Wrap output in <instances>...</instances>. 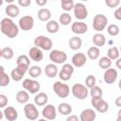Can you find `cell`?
Segmentation results:
<instances>
[{
	"label": "cell",
	"mask_w": 121,
	"mask_h": 121,
	"mask_svg": "<svg viewBox=\"0 0 121 121\" xmlns=\"http://www.w3.org/2000/svg\"><path fill=\"white\" fill-rule=\"evenodd\" d=\"M0 29L1 32L6 35L8 38L13 39L18 36L19 34V26H17L10 18L6 17L1 20L0 23Z\"/></svg>",
	"instance_id": "6da1fadb"
},
{
	"label": "cell",
	"mask_w": 121,
	"mask_h": 121,
	"mask_svg": "<svg viewBox=\"0 0 121 121\" xmlns=\"http://www.w3.org/2000/svg\"><path fill=\"white\" fill-rule=\"evenodd\" d=\"M34 45L42 50H45V51H50L53 47V42L50 38L43 36V35H40L37 36L34 40Z\"/></svg>",
	"instance_id": "7a4b0ae2"
},
{
	"label": "cell",
	"mask_w": 121,
	"mask_h": 121,
	"mask_svg": "<svg viewBox=\"0 0 121 121\" xmlns=\"http://www.w3.org/2000/svg\"><path fill=\"white\" fill-rule=\"evenodd\" d=\"M71 92H72L73 95L76 98L80 99V100H83V99L87 98V96L89 95V90H88V88L85 85L81 84V83H75L72 86Z\"/></svg>",
	"instance_id": "3957f363"
},
{
	"label": "cell",
	"mask_w": 121,
	"mask_h": 121,
	"mask_svg": "<svg viewBox=\"0 0 121 121\" xmlns=\"http://www.w3.org/2000/svg\"><path fill=\"white\" fill-rule=\"evenodd\" d=\"M107 25H108V18L106 17V15L101 14V13L95 15L93 19V28L95 31H97V33L104 30Z\"/></svg>",
	"instance_id": "277c9868"
},
{
	"label": "cell",
	"mask_w": 121,
	"mask_h": 121,
	"mask_svg": "<svg viewBox=\"0 0 121 121\" xmlns=\"http://www.w3.org/2000/svg\"><path fill=\"white\" fill-rule=\"evenodd\" d=\"M53 91L54 93L60 98H65L69 95L71 90H70V87L61 82V81H56L54 84H53Z\"/></svg>",
	"instance_id": "5b68a950"
},
{
	"label": "cell",
	"mask_w": 121,
	"mask_h": 121,
	"mask_svg": "<svg viewBox=\"0 0 121 121\" xmlns=\"http://www.w3.org/2000/svg\"><path fill=\"white\" fill-rule=\"evenodd\" d=\"M49 59L55 64H61L66 61L67 55L64 51L54 49V50H51V52L49 53Z\"/></svg>",
	"instance_id": "8992f818"
},
{
	"label": "cell",
	"mask_w": 121,
	"mask_h": 121,
	"mask_svg": "<svg viewBox=\"0 0 121 121\" xmlns=\"http://www.w3.org/2000/svg\"><path fill=\"white\" fill-rule=\"evenodd\" d=\"M22 85H23V88L28 91V93L30 94H37L41 89V84L37 80L31 79V78L24 79Z\"/></svg>",
	"instance_id": "52a82bcc"
},
{
	"label": "cell",
	"mask_w": 121,
	"mask_h": 121,
	"mask_svg": "<svg viewBox=\"0 0 121 121\" xmlns=\"http://www.w3.org/2000/svg\"><path fill=\"white\" fill-rule=\"evenodd\" d=\"M24 112H25V116L26 117V119H28L30 121L37 120L38 117H39V114H40L39 112H38V109L32 103H27V104L25 105Z\"/></svg>",
	"instance_id": "ba28073f"
},
{
	"label": "cell",
	"mask_w": 121,
	"mask_h": 121,
	"mask_svg": "<svg viewBox=\"0 0 121 121\" xmlns=\"http://www.w3.org/2000/svg\"><path fill=\"white\" fill-rule=\"evenodd\" d=\"M18 26L19 28H21L24 31L31 30L34 26V18L30 15H25L19 19Z\"/></svg>",
	"instance_id": "9c48e42d"
},
{
	"label": "cell",
	"mask_w": 121,
	"mask_h": 121,
	"mask_svg": "<svg viewBox=\"0 0 121 121\" xmlns=\"http://www.w3.org/2000/svg\"><path fill=\"white\" fill-rule=\"evenodd\" d=\"M91 103L93 105V107L101 113H104L106 112H108L109 110V103L107 101H105L102 97H94L91 100Z\"/></svg>",
	"instance_id": "30bf717a"
},
{
	"label": "cell",
	"mask_w": 121,
	"mask_h": 121,
	"mask_svg": "<svg viewBox=\"0 0 121 121\" xmlns=\"http://www.w3.org/2000/svg\"><path fill=\"white\" fill-rule=\"evenodd\" d=\"M16 67L18 69H20L22 72H24L25 74L26 72H28L29 70V65H30V59L28 56L26 55H20L17 59H16Z\"/></svg>",
	"instance_id": "8fae6325"
},
{
	"label": "cell",
	"mask_w": 121,
	"mask_h": 121,
	"mask_svg": "<svg viewBox=\"0 0 121 121\" xmlns=\"http://www.w3.org/2000/svg\"><path fill=\"white\" fill-rule=\"evenodd\" d=\"M74 15L78 20H85L88 16L86 6L82 3H76L74 7Z\"/></svg>",
	"instance_id": "7c38bea8"
},
{
	"label": "cell",
	"mask_w": 121,
	"mask_h": 121,
	"mask_svg": "<svg viewBox=\"0 0 121 121\" xmlns=\"http://www.w3.org/2000/svg\"><path fill=\"white\" fill-rule=\"evenodd\" d=\"M42 114H43V118H45L47 120H54L57 117V110L53 105L47 104L43 107V109L42 111Z\"/></svg>",
	"instance_id": "4fadbf2b"
},
{
	"label": "cell",
	"mask_w": 121,
	"mask_h": 121,
	"mask_svg": "<svg viewBox=\"0 0 121 121\" xmlns=\"http://www.w3.org/2000/svg\"><path fill=\"white\" fill-rule=\"evenodd\" d=\"M117 71L114 68H109L107 70H105L104 74H103V79L107 84H112L115 82V80L117 79Z\"/></svg>",
	"instance_id": "5bb4252c"
},
{
	"label": "cell",
	"mask_w": 121,
	"mask_h": 121,
	"mask_svg": "<svg viewBox=\"0 0 121 121\" xmlns=\"http://www.w3.org/2000/svg\"><path fill=\"white\" fill-rule=\"evenodd\" d=\"M71 30H72L73 33L78 34V35L84 34L88 30V26H87L86 23H83L82 21H77V22L72 24Z\"/></svg>",
	"instance_id": "9a60e30c"
},
{
	"label": "cell",
	"mask_w": 121,
	"mask_h": 121,
	"mask_svg": "<svg viewBox=\"0 0 121 121\" xmlns=\"http://www.w3.org/2000/svg\"><path fill=\"white\" fill-rule=\"evenodd\" d=\"M71 61H72V65H73L74 67L79 68V67H82V66L86 63V61H87V57H86V55L83 54V53H76L75 55H73Z\"/></svg>",
	"instance_id": "2e32d148"
},
{
	"label": "cell",
	"mask_w": 121,
	"mask_h": 121,
	"mask_svg": "<svg viewBox=\"0 0 121 121\" xmlns=\"http://www.w3.org/2000/svg\"><path fill=\"white\" fill-rule=\"evenodd\" d=\"M3 114H4L5 118L8 121H15L18 118V112H17V110L14 107H11V106H8V107L4 108Z\"/></svg>",
	"instance_id": "e0dca14e"
},
{
	"label": "cell",
	"mask_w": 121,
	"mask_h": 121,
	"mask_svg": "<svg viewBox=\"0 0 121 121\" xmlns=\"http://www.w3.org/2000/svg\"><path fill=\"white\" fill-rule=\"evenodd\" d=\"M28 57L29 59H31L32 60L36 61V62H39L41 60H43V51L42 49L36 47V46H33L31 47L29 50H28Z\"/></svg>",
	"instance_id": "ac0fdd59"
},
{
	"label": "cell",
	"mask_w": 121,
	"mask_h": 121,
	"mask_svg": "<svg viewBox=\"0 0 121 121\" xmlns=\"http://www.w3.org/2000/svg\"><path fill=\"white\" fill-rule=\"evenodd\" d=\"M96 113L92 109H85L80 112L79 120L80 121H95Z\"/></svg>",
	"instance_id": "d6986e66"
},
{
	"label": "cell",
	"mask_w": 121,
	"mask_h": 121,
	"mask_svg": "<svg viewBox=\"0 0 121 121\" xmlns=\"http://www.w3.org/2000/svg\"><path fill=\"white\" fill-rule=\"evenodd\" d=\"M5 11H6V14L8 15V17L11 19V18H15V17H17L19 15L20 9L15 4H9V5H8L6 7Z\"/></svg>",
	"instance_id": "ffe728a7"
},
{
	"label": "cell",
	"mask_w": 121,
	"mask_h": 121,
	"mask_svg": "<svg viewBox=\"0 0 121 121\" xmlns=\"http://www.w3.org/2000/svg\"><path fill=\"white\" fill-rule=\"evenodd\" d=\"M47 102H48V95L43 92H40L34 96V103L37 106H45L47 105Z\"/></svg>",
	"instance_id": "44dd1931"
},
{
	"label": "cell",
	"mask_w": 121,
	"mask_h": 121,
	"mask_svg": "<svg viewBox=\"0 0 121 121\" xmlns=\"http://www.w3.org/2000/svg\"><path fill=\"white\" fill-rule=\"evenodd\" d=\"M44 74H45L46 77H48V78H55V77L59 74L57 65H56L55 63L46 64V65H45V68H44Z\"/></svg>",
	"instance_id": "7402d4cb"
},
{
	"label": "cell",
	"mask_w": 121,
	"mask_h": 121,
	"mask_svg": "<svg viewBox=\"0 0 121 121\" xmlns=\"http://www.w3.org/2000/svg\"><path fill=\"white\" fill-rule=\"evenodd\" d=\"M69 47L72 49V50H78L81 48V45H82V40L78 37V36H74V37H71L69 39Z\"/></svg>",
	"instance_id": "603a6c76"
},
{
	"label": "cell",
	"mask_w": 121,
	"mask_h": 121,
	"mask_svg": "<svg viewBox=\"0 0 121 121\" xmlns=\"http://www.w3.org/2000/svg\"><path fill=\"white\" fill-rule=\"evenodd\" d=\"M38 18L42 22H49L51 18V11L48 9L42 8L38 11Z\"/></svg>",
	"instance_id": "cb8c5ba5"
},
{
	"label": "cell",
	"mask_w": 121,
	"mask_h": 121,
	"mask_svg": "<svg viewBox=\"0 0 121 121\" xmlns=\"http://www.w3.org/2000/svg\"><path fill=\"white\" fill-rule=\"evenodd\" d=\"M15 99L20 104H27L29 100V95L26 91H19L15 95Z\"/></svg>",
	"instance_id": "d4e9b609"
},
{
	"label": "cell",
	"mask_w": 121,
	"mask_h": 121,
	"mask_svg": "<svg viewBox=\"0 0 121 121\" xmlns=\"http://www.w3.org/2000/svg\"><path fill=\"white\" fill-rule=\"evenodd\" d=\"M72 106L69 103H60L58 106V112L62 114V115H70V113H72Z\"/></svg>",
	"instance_id": "484cf974"
},
{
	"label": "cell",
	"mask_w": 121,
	"mask_h": 121,
	"mask_svg": "<svg viewBox=\"0 0 121 121\" xmlns=\"http://www.w3.org/2000/svg\"><path fill=\"white\" fill-rule=\"evenodd\" d=\"M60 29V24L55 20H50L46 23V30L50 34H55Z\"/></svg>",
	"instance_id": "4316f807"
},
{
	"label": "cell",
	"mask_w": 121,
	"mask_h": 121,
	"mask_svg": "<svg viewBox=\"0 0 121 121\" xmlns=\"http://www.w3.org/2000/svg\"><path fill=\"white\" fill-rule=\"evenodd\" d=\"M93 43L95 44V46L96 47H101L105 44L106 43V39H105V36L102 34V33H95L94 36H93Z\"/></svg>",
	"instance_id": "83f0119b"
},
{
	"label": "cell",
	"mask_w": 121,
	"mask_h": 121,
	"mask_svg": "<svg viewBox=\"0 0 121 121\" xmlns=\"http://www.w3.org/2000/svg\"><path fill=\"white\" fill-rule=\"evenodd\" d=\"M0 86L1 87H6L9 84V80H10V76H9L8 74L5 73V70H4V67L1 66L0 67Z\"/></svg>",
	"instance_id": "f1b7e54d"
},
{
	"label": "cell",
	"mask_w": 121,
	"mask_h": 121,
	"mask_svg": "<svg viewBox=\"0 0 121 121\" xmlns=\"http://www.w3.org/2000/svg\"><path fill=\"white\" fill-rule=\"evenodd\" d=\"M0 56L5 60H11L14 56V51L11 47H3L0 51Z\"/></svg>",
	"instance_id": "f546056e"
},
{
	"label": "cell",
	"mask_w": 121,
	"mask_h": 121,
	"mask_svg": "<svg viewBox=\"0 0 121 121\" xmlns=\"http://www.w3.org/2000/svg\"><path fill=\"white\" fill-rule=\"evenodd\" d=\"M119 55H120V51H119V49L116 46H112V47H110L108 49L107 57L109 59H111L112 60H114L119 59Z\"/></svg>",
	"instance_id": "4dcf8cb0"
},
{
	"label": "cell",
	"mask_w": 121,
	"mask_h": 121,
	"mask_svg": "<svg viewBox=\"0 0 121 121\" xmlns=\"http://www.w3.org/2000/svg\"><path fill=\"white\" fill-rule=\"evenodd\" d=\"M98 65L101 69H104V70H107L109 68H111L112 66V60L109 59L107 56H104V57H101L98 60Z\"/></svg>",
	"instance_id": "1f68e13d"
},
{
	"label": "cell",
	"mask_w": 121,
	"mask_h": 121,
	"mask_svg": "<svg viewBox=\"0 0 121 121\" xmlns=\"http://www.w3.org/2000/svg\"><path fill=\"white\" fill-rule=\"evenodd\" d=\"M100 55V50L96 46H91L87 51V56L90 60H96Z\"/></svg>",
	"instance_id": "d6a6232c"
},
{
	"label": "cell",
	"mask_w": 121,
	"mask_h": 121,
	"mask_svg": "<svg viewBox=\"0 0 121 121\" xmlns=\"http://www.w3.org/2000/svg\"><path fill=\"white\" fill-rule=\"evenodd\" d=\"M24 76H25V73L22 72V71H21L20 69H18L17 67L14 68V69H12L11 72H10V78H11L14 81H20V80H22V78H23Z\"/></svg>",
	"instance_id": "836d02e7"
},
{
	"label": "cell",
	"mask_w": 121,
	"mask_h": 121,
	"mask_svg": "<svg viewBox=\"0 0 121 121\" xmlns=\"http://www.w3.org/2000/svg\"><path fill=\"white\" fill-rule=\"evenodd\" d=\"M59 21L60 23V25L62 26H68L72 23V16L68 13V12H63L60 14Z\"/></svg>",
	"instance_id": "e575fe53"
},
{
	"label": "cell",
	"mask_w": 121,
	"mask_h": 121,
	"mask_svg": "<svg viewBox=\"0 0 121 121\" xmlns=\"http://www.w3.org/2000/svg\"><path fill=\"white\" fill-rule=\"evenodd\" d=\"M60 5H61V9L65 12H68V11L74 9V7H75V3L73 0H61Z\"/></svg>",
	"instance_id": "d590c367"
},
{
	"label": "cell",
	"mask_w": 121,
	"mask_h": 121,
	"mask_svg": "<svg viewBox=\"0 0 121 121\" xmlns=\"http://www.w3.org/2000/svg\"><path fill=\"white\" fill-rule=\"evenodd\" d=\"M28 74H29V76L31 78H39L42 75V68L40 66H38V65H33V66H31L29 68Z\"/></svg>",
	"instance_id": "8d00e7d4"
},
{
	"label": "cell",
	"mask_w": 121,
	"mask_h": 121,
	"mask_svg": "<svg viewBox=\"0 0 121 121\" xmlns=\"http://www.w3.org/2000/svg\"><path fill=\"white\" fill-rule=\"evenodd\" d=\"M119 31H120V29H119L118 26L115 25V24H111V25H109L107 26V32H108V34L111 35V36H112V37L117 36L119 34Z\"/></svg>",
	"instance_id": "74e56055"
},
{
	"label": "cell",
	"mask_w": 121,
	"mask_h": 121,
	"mask_svg": "<svg viewBox=\"0 0 121 121\" xmlns=\"http://www.w3.org/2000/svg\"><path fill=\"white\" fill-rule=\"evenodd\" d=\"M89 94L91 95L92 98H94V97H102V95H103V91H102V89H101L99 86H96V85H95V87H93L92 89H90Z\"/></svg>",
	"instance_id": "f35d334b"
},
{
	"label": "cell",
	"mask_w": 121,
	"mask_h": 121,
	"mask_svg": "<svg viewBox=\"0 0 121 121\" xmlns=\"http://www.w3.org/2000/svg\"><path fill=\"white\" fill-rule=\"evenodd\" d=\"M95 82H96V79H95V77L94 75H89L85 78V86L88 89H92L93 87H95Z\"/></svg>",
	"instance_id": "ab89813d"
},
{
	"label": "cell",
	"mask_w": 121,
	"mask_h": 121,
	"mask_svg": "<svg viewBox=\"0 0 121 121\" xmlns=\"http://www.w3.org/2000/svg\"><path fill=\"white\" fill-rule=\"evenodd\" d=\"M74 69H75L74 66L72 64H70V63H64L62 65V67H61V70L62 71H64V72H66V73H68L70 75H73Z\"/></svg>",
	"instance_id": "60d3db41"
},
{
	"label": "cell",
	"mask_w": 121,
	"mask_h": 121,
	"mask_svg": "<svg viewBox=\"0 0 121 121\" xmlns=\"http://www.w3.org/2000/svg\"><path fill=\"white\" fill-rule=\"evenodd\" d=\"M71 77H72V75H70V74H68V73H66V72H64V71H62V70H60V71L59 72V78H60V79L62 80V81H67V80H69V79L71 78Z\"/></svg>",
	"instance_id": "b9f144b4"
},
{
	"label": "cell",
	"mask_w": 121,
	"mask_h": 121,
	"mask_svg": "<svg viewBox=\"0 0 121 121\" xmlns=\"http://www.w3.org/2000/svg\"><path fill=\"white\" fill-rule=\"evenodd\" d=\"M105 4L109 8H116L120 5V1L119 0H105Z\"/></svg>",
	"instance_id": "7bdbcfd3"
},
{
	"label": "cell",
	"mask_w": 121,
	"mask_h": 121,
	"mask_svg": "<svg viewBox=\"0 0 121 121\" xmlns=\"http://www.w3.org/2000/svg\"><path fill=\"white\" fill-rule=\"evenodd\" d=\"M8 97L7 95H5L4 94L0 95V108H6V106L8 105Z\"/></svg>",
	"instance_id": "ee69618b"
},
{
	"label": "cell",
	"mask_w": 121,
	"mask_h": 121,
	"mask_svg": "<svg viewBox=\"0 0 121 121\" xmlns=\"http://www.w3.org/2000/svg\"><path fill=\"white\" fill-rule=\"evenodd\" d=\"M18 5L23 8H26L31 5V0H18Z\"/></svg>",
	"instance_id": "f6af8a7d"
},
{
	"label": "cell",
	"mask_w": 121,
	"mask_h": 121,
	"mask_svg": "<svg viewBox=\"0 0 121 121\" xmlns=\"http://www.w3.org/2000/svg\"><path fill=\"white\" fill-rule=\"evenodd\" d=\"M113 16H114V18H115L116 20L121 21V6L115 9V11H114V13H113Z\"/></svg>",
	"instance_id": "bcb514c9"
},
{
	"label": "cell",
	"mask_w": 121,
	"mask_h": 121,
	"mask_svg": "<svg viewBox=\"0 0 121 121\" xmlns=\"http://www.w3.org/2000/svg\"><path fill=\"white\" fill-rule=\"evenodd\" d=\"M65 121H80V120H79V117H78L77 115L70 114V115H68V117L66 118Z\"/></svg>",
	"instance_id": "7dc6e473"
},
{
	"label": "cell",
	"mask_w": 121,
	"mask_h": 121,
	"mask_svg": "<svg viewBox=\"0 0 121 121\" xmlns=\"http://www.w3.org/2000/svg\"><path fill=\"white\" fill-rule=\"evenodd\" d=\"M35 2L40 7H43V6H45L47 4V0H36Z\"/></svg>",
	"instance_id": "c3c4849f"
},
{
	"label": "cell",
	"mask_w": 121,
	"mask_h": 121,
	"mask_svg": "<svg viewBox=\"0 0 121 121\" xmlns=\"http://www.w3.org/2000/svg\"><path fill=\"white\" fill-rule=\"evenodd\" d=\"M114 104H115V106L121 108V95H119V96H117V97L115 98V100H114Z\"/></svg>",
	"instance_id": "681fc988"
},
{
	"label": "cell",
	"mask_w": 121,
	"mask_h": 121,
	"mask_svg": "<svg viewBox=\"0 0 121 121\" xmlns=\"http://www.w3.org/2000/svg\"><path fill=\"white\" fill-rule=\"evenodd\" d=\"M115 65H116V67H117L118 69L121 70V58H119V59L116 60V61H115Z\"/></svg>",
	"instance_id": "f907efd6"
},
{
	"label": "cell",
	"mask_w": 121,
	"mask_h": 121,
	"mask_svg": "<svg viewBox=\"0 0 121 121\" xmlns=\"http://www.w3.org/2000/svg\"><path fill=\"white\" fill-rule=\"evenodd\" d=\"M117 117H121V108H120V110L117 112Z\"/></svg>",
	"instance_id": "816d5d0a"
},
{
	"label": "cell",
	"mask_w": 121,
	"mask_h": 121,
	"mask_svg": "<svg viewBox=\"0 0 121 121\" xmlns=\"http://www.w3.org/2000/svg\"><path fill=\"white\" fill-rule=\"evenodd\" d=\"M118 88H119V89L121 90V79H120V80L118 81Z\"/></svg>",
	"instance_id": "f5cc1de1"
},
{
	"label": "cell",
	"mask_w": 121,
	"mask_h": 121,
	"mask_svg": "<svg viewBox=\"0 0 121 121\" xmlns=\"http://www.w3.org/2000/svg\"><path fill=\"white\" fill-rule=\"evenodd\" d=\"M37 121H47V119H45V118H41V119H38Z\"/></svg>",
	"instance_id": "db71d44e"
},
{
	"label": "cell",
	"mask_w": 121,
	"mask_h": 121,
	"mask_svg": "<svg viewBox=\"0 0 121 121\" xmlns=\"http://www.w3.org/2000/svg\"><path fill=\"white\" fill-rule=\"evenodd\" d=\"M116 121H121V117H117L116 118Z\"/></svg>",
	"instance_id": "11a10c76"
},
{
	"label": "cell",
	"mask_w": 121,
	"mask_h": 121,
	"mask_svg": "<svg viewBox=\"0 0 121 121\" xmlns=\"http://www.w3.org/2000/svg\"><path fill=\"white\" fill-rule=\"evenodd\" d=\"M119 51H120V53H121V46H120V49H119Z\"/></svg>",
	"instance_id": "9f6ffc18"
}]
</instances>
